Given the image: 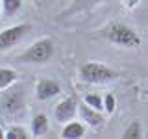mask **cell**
Listing matches in <instances>:
<instances>
[{
    "label": "cell",
    "mask_w": 148,
    "mask_h": 139,
    "mask_svg": "<svg viewBox=\"0 0 148 139\" xmlns=\"http://www.w3.org/2000/svg\"><path fill=\"white\" fill-rule=\"evenodd\" d=\"M98 34L106 41H109V43L117 46H124V48H139L141 46V35L132 26L124 24V22H109Z\"/></svg>",
    "instance_id": "1"
},
{
    "label": "cell",
    "mask_w": 148,
    "mask_h": 139,
    "mask_svg": "<svg viewBox=\"0 0 148 139\" xmlns=\"http://www.w3.org/2000/svg\"><path fill=\"white\" fill-rule=\"evenodd\" d=\"M78 76H80L82 82H87V83H106V82H111L115 78H119V72L115 69L108 67L106 63L87 61V63L80 65Z\"/></svg>",
    "instance_id": "2"
},
{
    "label": "cell",
    "mask_w": 148,
    "mask_h": 139,
    "mask_svg": "<svg viewBox=\"0 0 148 139\" xmlns=\"http://www.w3.org/2000/svg\"><path fill=\"white\" fill-rule=\"evenodd\" d=\"M54 50H56V45L50 37H43V39L35 41L30 48H26L24 52L18 56V61L21 63H46L52 59L54 56Z\"/></svg>",
    "instance_id": "3"
},
{
    "label": "cell",
    "mask_w": 148,
    "mask_h": 139,
    "mask_svg": "<svg viewBox=\"0 0 148 139\" xmlns=\"http://www.w3.org/2000/svg\"><path fill=\"white\" fill-rule=\"evenodd\" d=\"M24 102H26V95H24V87L22 85H15L4 89L2 93V100H0V111L4 117H15L24 109Z\"/></svg>",
    "instance_id": "4"
},
{
    "label": "cell",
    "mask_w": 148,
    "mask_h": 139,
    "mask_svg": "<svg viewBox=\"0 0 148 139\" xmlns=\"http://www.w3.org/2000/svg\"><path fill=\"white\" fill-rule=\"evenodd\" d=\"M30 30H32V24H28V22H21V24L2 30L0 32V52H6V50L13 48L15 45H18L30 34Z\"/></svg>",
    "instance_id": "5"
},
{
    "label": "cell",
    "mask_w": 148,
    "mask_h": 139,
    "mask_svg": "<svg viewBox=\"0 0 148 139\" xmlns=\"http://www.w3.org/2000/svg\"><path fill=\"white\" fill-rule=\"evenodd\" d=\"M61 93V85L52 78H43L35 83V98L37 100H50Z\"/></svg>",
    "instance_id": "6"
},
{
    "label": "cell",
    "mask_w": 148,
    "mask_h": 139,
    "mask_svg": "<svg viewBox=\"0 0 148 139\" xmlns=\"http://www.w3.org/2000/svg\"><path fill=\"white\" fill-rule=\"evenodd\" d=\"M76 111H78L76 98H74V96H69V98H63L54 108V117H56V120H59V122H69V120H72Z\"/></svg>",
    "instance_id": "7"
},
{
    "label": "cell",
    "mask_w": 148,
    "mask_h": 139,
    "mask_svg": "<svg viewBox=\"0 0 148 139\" xmlns=\"http://www.w3.org/2000/svg\"><path fill=\"white\" fill-rule=\"evenodd\" d=\"M78 111H80L83 122H87V126H91L92 130H98L102 124H104V115H102V111L91 108L85 102H83L82 106H78Z\"/></svg>",
    "instance_id": "8"
},
{
    "label": "cell",
    "mask_w": 148,
    "mask_h": 139,
    "mask_svg": "<svg viewBox=\"0 0 148 139\" xmlns=\"http://www.w3.org/2000/svg\"><path fill=\"white\" fill-rule=\"evenodd\" d=\"M85 136V126L82 122H67L61 130V137L65 139H80Z\"/></svg>",
    "instance_id": "9"
},
{
    "label": "cell",
    "mask_w": 148,
    "mask_h": 139,
    "mask_svg": "<svg viewBox=\"0 0 148 139\" xmlns=\"http://www.w3.org/2000/svg\"><path fill=\"white\" fill-rule=\"evenodd\" d=\"M48 132V117L45 113H37L32 119V133L35 137H41Z\"/></svg>",
    "instance_id": "10"
},
{
    "label": "cell",
    "mask_w": 148,
    "mask_h": 139,
    "mask_svg": "<svg viewBox=\"0 0 148 139\" xmlns=\"http://www.w3.org/2000/svg\"><path fill=\"white\" fill-rule=\"evenodd\" d=\"M0 4H2V13L6 19L15 17L22 8V0H0Z\"/></svg>",
    "instance_id": "11"
},
{
    "label": "cell",
    "mask_w": 148,
    "mask_h": 139,
    "mask_svg": "<svg viewBox=\"0 0 148 139\" xmlns=\"http://www.w3.org/2000/svg\"><path fill=\"white\" fill-rule=\"evenodd\" d=\"M17 82V72L13 69H0V91L11 87L13 83Z\"/></svg>",
    "instance_id": "12"
},
{
    "label": "cell",
    "mask_w": 148,
    "mask_h": 139,
    "mask_svg": "<svg viewBox=\"0 0 148 139\" xmlns=\"http://www.w3.org/2000/svg\"><path fill=\"white\" fill-rule=\"evenodd\" d=\"M143 133H145V130H143L141 120H133V122H130L128 128L122 132V137H126V139H139V137H143Z\"/></svg>",
    "instance_id": "13"
},
{
    "label": "cell",
    "mask_w": 148,
    "mask_h": 139,
    "mask_svg": "<svg viewBox=\"0 0 148 139\" xmlns=\"http://www.w3.org/2000/svg\"><path fill=\"white\" fill-rule=\"evenodd\" d=\"M102 2H104V0H74V6L71 8V13L87 11V9H92L95 6H98Z\"/></svg>",
    "instance_id": "14"
},
{
    "label": "cell",
    "mask_w": 148,
    "mask_h": 139,
    "mask_svg": "<svg viewBox=\"0 0 148 139\" xmlns=\"http://www.w3.org/2000/svg\"><path fill=\"white\" fill-rule=\"evenodd\" d=\"M83 102L85 104H89L91 108H95V109H104V98L98 95V93H89V95H85L83 96Z\"/></svg>",
    "instance_id": "15"
},
{
    "label": "cell",
    "mask_w": 148,
    "mask_h": 139,
    "mask_svg": "<svg viewBox=\"0 0 148 139\" xmlns=\"http://www.w3.org/2000/svg\"><path fill=\"white\" fill-rule=\"evenodd\" d=\"M6 137L8 139H26L28 132L22 126H11V128L6 130Z\"/></svg>",
    "instance_id": "16"
},
{
    "label": "cell",
    "mask_w": 148,
    "mask_h": 139,
    "mask_svg": "<svg viewBox=\"0 0 148 139\" xmlns=\"http://www.w3.org/2000/svg\"><path fill=\"white\" fill-rule=\"evenodd\" d=\"M115 108H117V100H115V96L111 95V93H108V95L104 96V109L108 111V113H113Z\"/></svg>",
    "instance_id": "17"
},
{
    "label": "cell",
    "mask_w": 148,
    "mask_h": 139,
    "mask_svg": "<svg viewBox=\"0 0 148 139\" xmlns=\"http://www.w3.org/2000/svg\"><path fill=\"white\" fill-rule=\"evenodd\" d=\"M145 95H146V96H148V91H145Z\"/></svg>",
    "instance_id": "18"
},
{
    "label": "cell",
    "mask_w": 148,
    "mask_h": 139,
    "mask_svg": "<svg viewBox=\"0 0 148 139\" xmlns=\"http://www.w3.org/2000/svg\"><path fill=\"white\" fill-rule=\"evenodd\" d=\"M0 6H2V4H0Z\"/></svg>",
    "instance_id": "19"
}]
</instances>
